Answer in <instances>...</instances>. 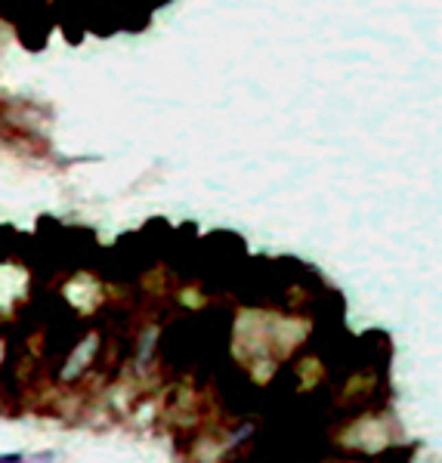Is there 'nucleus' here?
Listing matches in <instances>:
<instances>
[{
    "label": "nucleus",
    "mask_w": 442,
    "mask_h": 463,
    "mask_svg": "<svg viewBox=\"0 0 442 463\" xmlns=\"http://www.w3.org/2000/svg\"><path fill=\"white\" fill-rule=\"evenodd\" d=\"M0 463H22V454H0Z\"/></svg>",
    "instance_id": "f257e3e1"
}]
</instances>
